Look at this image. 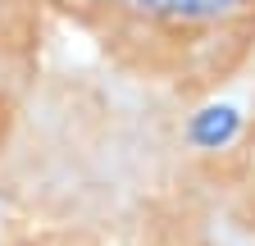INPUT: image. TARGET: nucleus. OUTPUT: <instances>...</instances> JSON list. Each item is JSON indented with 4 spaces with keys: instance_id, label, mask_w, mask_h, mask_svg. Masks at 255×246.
Instances as JSON below:
<instances>
[{
    "instance_id": "1",
    "label": "nucleus",
    "mask_w": 255,
    "mask_h": 246,
    "mask_svg": "<svg viewBox=\"0 0 255 246\" xmlns=\"http://www.w3.org/2000/svg\"><path fill=\"white\" fill-rule=\"evenodd\" d=\"M237 128H242V114L233 105H210V110H201L196 119H191V141L219 150V146H228L237 137Z\"/></svg>"
},
{
    "instance_id": "2",
    "label": "nucleus",
    "mask_w": 255,
    "mask_h": 246,
    "mask_svg": "<svg viewBox=\"0 0 255 246\" xmlns=\"http://www.w3.org/2000/svg\"><path fill=\"white\" fill-rule=\"evenodd\" d=\"M132 5L159 14V18H187V23H201V18H219L228 14L242 0H132Z\"/></svg>"
}]
</instances>
